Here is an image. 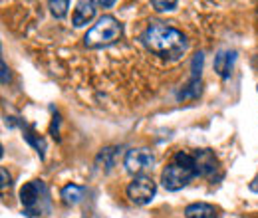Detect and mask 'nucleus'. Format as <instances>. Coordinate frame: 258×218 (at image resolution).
Wrapping results in <instances>:
<instances>
[{"label": "nucleus", "instance_id": "13", "mask_svg": "<svg viewBox=\"0 0 258 218\" xmlns=\"http://www.w3.org/2000/svg\"><path fill=\"white\" fill-rule=\"evenodd\" d=\"M84 194H86V187L76 185V183L66 185V187L62 188V192H60L62 202L68 204V206H76V204H80V202H82V198H84Z\"/></svg>", "mask_w": 258, "mask_h": 218}, {"label": "nucleus", "instance_id": "20", "mask_svg": "<svg viewBox=\"0 0 258 218\" xmlns=\"http://www.w3.org/2000/svg\"><path fill=\"white\" fill-rule=\"evenodd\" d=\"M96 6H103V8H109V6H115L113 0H97Z\"/></svg>", "mask_w": 258, "mask_h": 218}, {"label": "nucleus", "instance_id": "8", "mask_svg": "<svg viewBox=\"0 0 258 218\" xmlns=\"http://www.w3.org/2000/svg\"><path fill=\"white\" fill-rule=\"evenodd\" d=\"M195 165H197V175L203 177V179H213L221 165H219V159L215 155L213 149H195Z\"/></svg>", "mask_w": 258, "mask_h": 218}, {"label": "nucleus", "instance_id": "7", "mask_svg": "<svg viewBox=\"0 0 258 218\" xmlns=\"http://www.w3.org/2000/svg\"><path fill=\"white\" fill-rule=\"evenodd\" d=\"M203 63H205V54H195L191 60V80L189 84L177 94L179 101H187V99H197L201 95V78H203Z\"/></svg>", "mask_w": 258, "mask_h": 218}, {"label": "nucleus", "instance_id": "2", "mask_svg": "<svg viewBox=\"0 0 258 218\" xmlns=\"http://www.w3.org/2000/svg\"><path fill=\"white\" fill-rule=\"evenodd\" d=\"M197 175V165H195V155L189 151H177L173 161L163 169L161 185L167 190L175 192L185 188Z\"/></svg>", "mask_w": 258, "mask_h": 218}, {"label": "nucleus", "instance_id": "15", "mask_svg": "<svg viewBox=\"0 0 258 218\" xmlns=\"http://www.w3.org/2000/svg\"><path fill=\"white\" fill-rule=\"evenodd\" d=\"M48 6H50V12H52L56 18H64L66 14H68L70 2H68V0H52Z\"/></svg>", "mask_w": 258, "mask_h": 218}, {"label": "nucleus", "instance_id": "11", "mask_svg": "<svg viewBox=\"0 0 258 218\" xmlns=\"http://www.w3.org/2000/svg\"><path fill=\"white\" fill-rule=\"evenodd\" d=\"M94 16H96V2H90V0L86 2V0H82V2H78L76 10H74L72 24H74L76 28H82V26L90 24V22L94 20Z\"/></svg>", "mask_w": 258, "mask_h": 218}, {"label": "nucleus", "instance_id": "18", "mask_svg": "<svg viewBox=\"0 0 258 218\" xmlns=\"http://www.w3.org/2000/svg\"><path fill=\"white\" fill-rule=\"evenodd\" d=\"M0 175H2V190H6V188H10V175H8V171L6 169H0Z\"/></svg>", "mask_w": 258, "mask_h": 218}, {"label": "nucleus", "instance_id": "5", "mask_svg": "<svg viewBox=\"0 0 258 218\" xmlns=\"http://www.w3.org/2000/svg\"><path fill=\"white\" fill-rule=\"evenodd\" d=\"M125 192H127V198L133 204L143 206V204H149L155 198L157 185L149 175H139V177H133V181L127 185Z\"/></svg>", "mask_w": 258, "mask_h": 218}, {"label": "nucleus", "instance_id": "3", "mask_svg": "<svg viewBox=\"0 0 258 218\" xmlns=\"http://www.w3.org/2000/svg\"><path fill=\"white\" fill-rule=\"evenodd\" d=\"M20 202L24 208V214L28 218L46 216L52 210V200H50V190L48 185L40 179L26 183L20 188Z\"/></svg>", "mask_w": 258, "mask_h": 218}, {"label": "nucleus", "instance_id": "21", "mask_svg": "<svg viewBox=\"0 0 258 218\" xmlns=\"http://www.w3.org/2000/svg\"><path fill=\"white\" fill-rule=\"evenodd\" d=\"M248 188L252 190V192H258V175L250 181V185H248Z\"/></svg>", "mask_w": 258, "mask_h": 218}, {"label": "nucleus", "instance_id": "19", "mask_svg": "<svg viewBox=\"0 0 258 218\" xmlns=\"http://www.w3.org/2000/svg\"><path fill=\"white\" fill-rule=\"evenodd\" d=\"M10 82V71H8V65H6V62H2V84L6 86Z\"/></svg>", "mask_w": 258, "mask_h": 218}, {"label": "nucleus", "instance_id": "16", "mask_svg": "<svg viewBox=\"0 0 258 218\" xmlns=\"http://www.w3.org/2000/svg\"><path fill=\"white\" fill-rule=\"evenodd\" d=\"M151 6L157 10V12H171L177 8V2H161V0H153Z\"/></svg>", "mask_w": 258, "mask_h": 218}, {"label": "nucleus", "instance_id": "1", "mask_svg": "<svg viewBox=\"0 0 258 218\" xmlns=\"http://www.w3.org/2000/svg\"><path fill=\"white\" fill-rule=\"evenodd\" d=\"M141 42L151 54L163 60H179L189 46L187 36L183 32L161 20L149 22V26L141 34Z\"/></svg>", "mask_w": 258, "mask_h": 218}, {"label": "nucleus", "instance_id": "6", "mask_svg": "<svg viewBox=\"0 0 258 218\" xmlns=\"http://www.w3.org/2000/svg\"><path fill=\"white\" fill-rule=\"evenodd\" d=\"M123 165H125V171L139 177V175H145L147 171H153V165H155V155L151 149L147 147H139V149H129L123 159Z\"/></svg>", "mask_w": 258, "mask_h": 218}, {"label": "nucleus", "instance_id": "17", "mask_svg": "<svg viewBox=\"0 0 258 218\" xmlns=\"http://www.w3.org/2000/svg\"><path fill=\"white\" fill-rule=\"evenodd\" d=\"M52 113H54V117H52V125H50V133H52L54 137H58V125H60V115H58V111H54V109H52Z\"/></svg>", "mask_w": 258, "mask_h": 218}, {"label": "nucleus", "instance_id": "9", "mask_svg": "<svg viewBox=\"0 0 258 218\" xmlns=\"http://www.w3.org/2000/svg\"><path fill=\"white\" fill-rule=\"evenodd\" d=\"M6 123H10V127L18 125V127L22 129V133H24L26 143H28V145H32L34 149H36V153L40 155V159H44V157H46V141H44V137H40V135L34 131V127H30L26 121L16 119V117H6Z\"/></svg>", "mask_w": 258, "mask_h": 218}, {"label": "nucleus", "instance_id": "12", "mask_svg": "<svg viewBox=\"0 0 258 218\" xmlns=\"http://www.w3.org/2000/svg\"><path fill=\"white\" fill-rule=\"evenodd\" d=\"M185 218H219V210L209 202H193L185 208Z\"/></svg>", "mask_w": 258, "mask_h": 218}, {"label": "nucleus", "instance_id": "10", "mask_svg": "<svg viewBox=\"0 0 258 218\" xmlns=\"http://www.w3.org/2000/svg\"><path fill=\"white\" fill-rule=\"evenodd\" d=\"M236 58H238L236 50L225 48V50H219V52H217L213 67H215V71L219 74L221 80H228V78H230V74H232V69H234V63H236Z\"/></svg>", "mask_w": 258, "mask_h": 218}, {"label": "nucleus", "instance_id": "14", "mask_svg": "<svg viewBox=\"0 0 258 218\" xmlns=\"http://www.w3.org/2000/svg\"><path fill=\"white\" fill-rule=\"evenodd\" d=\"M117 147H105V149H101L99 151V155L96 159V167L97 169H101L103 173H109L111 171V167L115 165V159H117Z\"/></svg>", "mask_w": 258, "mask_h": 218}, {"label": "nucleus", "instance_id": "4", "mask_svg": "<svg viewBox=\"0 0 258 218\" xmlns=\"http://www.w3.org/2000/svg\"><path fill=\"white\" fill-rule=\"evenodd\" d=\"M123 36V24L113 18V16H101L96 24L86 32L84 36V44L86 48H92V50H99V48H107L115 42H119Z\"/></svg>", "mask_w": 258, "mask_h": 218}]
</instances>
